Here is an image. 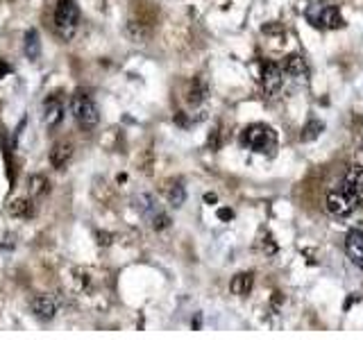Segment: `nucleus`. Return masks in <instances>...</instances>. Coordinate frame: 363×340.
<instances>
[{"instance_id": "obj_8", "label": "nucleus", "mask_w": 363, "mask_h": 340, "mask_svg": "<svg viewBox=\"0 0 363 340\" xmlns=\"http://www.w3.org/2000/svg\"><path fill=\"white\" fill-rule=\"evenodd\" d=\"M64 120V105L57 96H50L43 100V125L48 129H55Z\"/></svg>"}, {"instance_id": "obj_1", "label": "nucleus", "mask_w": 363, "mask_h": 340, "mask_svg": "<svg viewBox=\"0 0 363 340\" xmlns=\"http://www.w3.org/2000/svg\"><path fill=\"white\" fill-rule=\"evenodd\" d=\"M241 145L252 150V152L272 157L277 150V134L266 125H250L241 132Z\"/></svg>"}, {"instance_id": "obj_24", "label": "nucleus", "mask_w": 363, "mask_h": 340, "mask_svg": "<svg viewBox=\"0 0 363 340\" xmlns=\"http://www.w3.org/2000/svg\"><path fill=\"white\" fill-rule=\"evenodd\" d=\"M5 73H9V66L5 64V59H0V77H2Z\"/></svg>"}, {"instance_id": "obj_4", "label": "nucleus", "mask_w": 363, "mask_h": 340, "mask_svg": "<svg viewBox=\"0 0 363 340\" xmlns=\"http://www.w3.org/2000/svg\"><path fill=\"white\" fill-rule=\"evenodd\" d=\"M306 18L313 27H325V30H338L345 25L341 11L336 7H313L311 11H306Z\"/></svg>"}, {"instance_id": "obj_12", "label": "nucleus", "mask_w": 363, "mask_h": 340, "mask_svg": "<svg viewBox=\"0 0 363 340\" xmlns=\"http://www.w3.org/2000/svg\"><path fill=\"white\" fill-rule=\"evenodd\" d=\"M32 311L37 313V318H41V320H53L55 313H57V306H55V302L50 297L39 295V297H34V302H32Z\"/></svg>"}, {"instance_id": "obj_17", "label": "nucleus", "mask_w": 363, "mask_h": 340, "mask_svg": "<svg viewBox=\"0 0 363 340\" xmlns=\"http://www.w3.org/2000/svg\"><path fill=\"white\" fill-rule=\"evenodd\" d=\"M166 197H168V202L177 209L184 204V200H186V191H184V186H182L180 181H173V184H168V188H166Z\"/></svg>"}, {"instance_id": "obj_20", "label": "nucleus", "mask_w": 363, "mask_h": 340, "mask_svg": "<svg viewBox=\"0 0 363 340\" xmlns=\"http://www.w3.org/2000/svg\"><path fill=\"white\" fill-rule=\"evenodd\" d=\"M150 225H152V227H155L157 231H161V229H166L168 225H171V218H168V216H166L164 211H159V213L155 216V218L150 220Z\"/></svg>"}, {"instance_id": "obj_2", "label": "nucleus", "mask_w": 363, "mask_h": 340, "mask_svg": "<svg viewBox=\"0 0 363 340\" xmlns=\"http://www.w3.org/2000/svg\"><path fill=\"white\" fill-rule=\"evenodd\" d=\"M77 25H80V9L73 0H57V7H55V27H57V34L64 41H70L77 32Z\"/></svg>"}, {"instance_id": "obj_25", "label": "nucleus", "mask_w": 363, "mask_h": 340, "mask_svg": "<svg viewBox=\"0 0 363 340\" xmlns=\"http://www.w3.org/2000/svg\"><path fill=\"white\" fill-rule=\"evenodd\" d=\"M204 200H207L209 204H214L216 202V195H214V193H207V195H204Z\"/></svg>"}, {"instance_id": "obj_18", "label": "nucleus", "mask_w": 363, "mask_h": 340, "mask_svg": "<svg viewBox=\"0 0 363 340\" xmlns=\"http://www.w3.org/2000/svg\"><path fill=\"white\" fill-rule=\"evenodd\" d=\"M48 191H50V181L43 175H34L32 179H30V193H32L34 197L48 195Z\"/></svg>"}, {"instance_id": "obj_16", "label": "nucleus", "mask_w": 363, "mask_h": 340, "mask_svg": "<svg viewBox=\"0 0 363 340\" xmlns=\"http://www.w3.org/2000/svg\"><path fill=\"white\" fill-rule=\"evenodd\" d=\"M9 211H11V216H16V218H32L34 204L30 202V200H25V197H18V200H14V202L9 204Z\"/></svg>"}, {"instance_id": "obj_7", "label": "nucleus", "mask_w": 363, "mask_h": 340, "mask_svg": "<svg viewBox=\"0 0 363 340\" xmlns=\"http://www.w3.org/2000/svg\"><path fill=\"white\" fill-rule=\"evenodd\" d=\"M343 188L350 193V197L357 202V207L363 202V168L361 166H352V168L347 170Z\"/></svg>"}, {"instance_id": "obj_5", "label": "nucleus", "mask_w": 363, "mask_h": 340, "mask_svg": "<svg viewBox=\"0 0 363 340\" xmlns=\"http://www.w3.org/2000/svg\"><path fill=\"white\" fill-rule=\"evenodd\" d=\"M354 209H357V202L350 197V193H347L343 186L334 188V191L327 195V211H329L331 216L343 218V216H350Z\"/></svg>"}, {"instance_id": "obj_10", "label": "nucleus", "mask_w": 363, "mask_h": 340, "mask_svg": "<svg viewBox=\"0 0 363 340\" xmlns=\"http://www.w3.org/2000/svg\"><path fill=\"white\" fill-rule=\"evenodd\" d=\"M70 157H73V145H70L68 141H57V143L53 145V150H50V164H53V168H57V170L66 168Z\"/></svg>"}, {"instance_id": "obj_14", "label": "nucleus", "mask_w": 363, "mask_h": 340, "mask_svg": "<svg viewBox=\"0 0 363 340\" xmlns=\"http://www.w3.org/2000/svg\"><path fill=\"white\" fill-rule=\"evenodd\" d=\"M252 283H254V279H252L250 272H241V275H236L234 279H232L230 288L234 295H239V297H245L247 292L252 290Z\"/></svg>"}, {"instance_id": "obj_23", "label": "nucleus", "mask_w": 363, "mask_h": 340, "mask_svg": "<svg viewBox=\"0 0 363 340\" xmlns=\"http://www.w3.org/2000/svg\"><path fill=\"white\" fill-rule=\"evenodd\" d=\"M218 218L220 220H232V218H234V211H232V209H220V211H218Z\"/></svg>"}, {"instance_id": "obj_3", "label": "nucleus", "mask_w": 363, "mask_h": 340, "mask_svg": "<svg viewBox=\"0 0 363 340\" xmlns=\"http://www.w3.org/2000/svg\"><path fill=\"white\" fill-rule=\"evenodd\" d=\"M73 116L84 132L93 129L98 125V120H100L96 105H93V100H91L86 93H77V96L73 98Z\"/></svg>"}, {"instance_id": "obj_6", "label": "nucleus", "mask_w": 363, "mask_h": 340, "mask_svg": "<svg viewBox=\"0 0 363 340\" xmlns=\"http://www.w3.org/2000/svg\"><path fill=\"white\" fill-rule=\"evenodd\" d=\"M282 80H284V70L279 64L275 61H266L263 64V70H261V84H263V91H266L268 96L272 93H277L282 89Z\"/></svg>"}, {"instance_id": "obj_22", "label": "nucleus", "mask_w": 363, "mask_h": 340, "mask_svg": "<svg viewBox=\"0 0 363 340\" xmlns=\"http://www.w3.org/2000/svg\"><path fill=\"white\" fill-rule=\"evenodd\" d=\"M218 136H220L218 129H214V132H211V136H209V148H211V150L218 148Z\"/></svg>"}, {"instance_id": "obj_9", "label": "nucleus", "mask_w": 363, "mask_h": 340, "mask_svg": "<svg viewBox=\"0 0 363 340\" xmlns=\"http://www.w3.org/2000/svg\"><path fill=\"white\" fill-rule=\"evenodd\" d=\"M345 250L350 254V259L357 263L359 268L363 270V231L359 229H352L345 238Z\"/></svg>"}, {"instance_id": "obj_11", "label": "nucleus", "mask_w": 363, "mask_h": 340, "mask_svg": "<svg viewBox=\"0 0 363 340\" xmlns=\"http://www.w3.org/2000/svg\"><path fill=\"white\" fill-rule=\"evenodd\" d=\"M282 70L286 75H291V77H306V73H309V68H306V61L302 55H289V57L284 59V66Z\"/></svg>"}, {"instance_id": "obj_21", "label": "nucleus", "mask_w": 363, "mask_h": 340, "mask_svg": "<svg viewBox=\"0 0 363 340\" xmlns=\"http://www.w3.org/2000/svg\"><path fill=\"white\" fill-rule=\"evenodd\" d=\"M261 247H263V252H266V254H275V252H277V245L272 243V236L268 234L266 238L261 240Z\"/></svg>"}, {"instance_id": "obj_19", "label": "nucleus", "mask_w": 363, "mask_h": 340, "mask_svg": "<svg viewBox=\"0 0 363 340\" xmlns=\"http://www.w3.org/2000/svg\"><path fill=\"white\" fill-rule=\"evenodd\" d=\"M322 129H325V125H322L320 120H309L304 125V129H302V134H300V138H302V141H313V138L320 136Z\"/></svg>"}, {"instance_id": "obj_13", "label": "nucleus", "mask_w": 363, "mask_h": 340, "mask_svg": "<svg viewBox=\"0 0 363 340\" xmlns=\"http://www.w3.org/2000/svg\"><path fill=\"white\" fill-rule=\"evenodd\" d=\"M23 53H25L27 59H32V61H37L41 57V41H39L37 30H27L25 41H23Z\"/></svg>"}, {"instance_id": "obj_15", "label": "nucleus", "mask_w": 363, "mask_h": 340, "mask_svg": "<svg viewBox=\"0 0 363 340\" xmlns=\"http://www.w3.org/2000/svg\"><path fill=\"white\" fill-rule=\"evenodd\" d=\"M204 98H207V84H204L202 77H195V80L191 82V86H188L186 100L191 102V105H200Z\"/></svg>"}]
</instances>
